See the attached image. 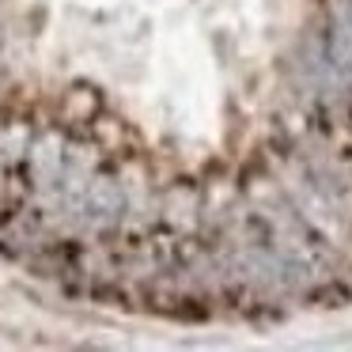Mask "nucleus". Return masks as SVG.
<instances>
[{"label":"nucleus","mask_w":352,"mask_h":352,"mask_svg":"<svg viewBox=\"0 0 352 352\" xmlns=\"http://www.w3.org/2000/svg\"><path fill=\"white\" fill-rule=\"evenodd\" d=\"M50 197L65 208V216H72L91 231H114L129 212V197H125L122 182L114 175L84 167L80 160H72V167L61 175Z\"/></svg>","instance_id":"nucleus-1"}]
</instances>
